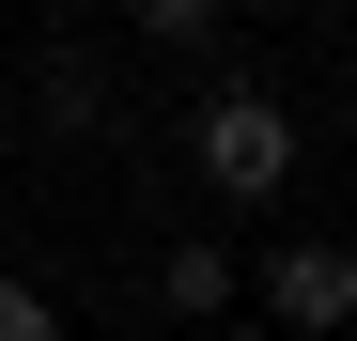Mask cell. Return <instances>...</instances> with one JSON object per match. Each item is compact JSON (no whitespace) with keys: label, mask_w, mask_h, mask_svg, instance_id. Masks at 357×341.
I'll list each match as a JSON object with an SVG mask.
<instances>
[{"label":"cell","mask_w":357,"mask_h":341,"mask_svg":"<svg viewBox=\"0 0 357 341\" xmlns=\"http://www.w3.org/2000/svg\"><path fill=\"white\" fill-rule=\"evenodd\" d=\"M155 310H171V326L233 310V248H171V264H155Z\"/></svg>","instance_id":"3957f363"},{"label":"cell","mask_w":357,"mask_h":341,"mask_svg":"<svg viewBox=\"0 0 357 341\" xmlns=\"http://www.w3.org/2000/svg\"><path fill=\"white\" fill-rule=\"evenodd\" d=\"M140 31L171 47V63H233V16H218V0H140Z\"/></svg>","instance_id":"277c9868"},{"label":"cell","mask_w":357,"mask_h":341,"mask_svg":"<svg viewBox=\"0 0 357 341\" xmlns=\"http://www.w3.org/2000/svg\"><path fill=\"white\" fill-rule=\"evenodd\" d=\"M187 155H202L218 202H280V187H295V109L249 93V78H218V93L187 109Z\"/></svg>","instance_id":"6da1fadb"},{"label":"cell","mask_w":357,"mask_h":341,"mask_svg":"<svg viewBox=\"0 0 357 341\" xmlns=\"http://www.w3.org/2000/svg\"><path fill=\"white\" fill-rule=\"evenodd\" d=\"M0 341H63V310H47V295H31L16 264H0Z\"/></svg>","instance_id":"5b68a950"},{"label":"cell","mask_w":357,"mask_h":341,"mask_svg":"<svg viewBox=\"0 0 357 341\" xmlns=\"http://www.w3.org/2000/svg\"><path fill=\"white\" fill-rule=\"evenodd\" d=\"M264 310H280L295 341L357 326V248H342V233H295V248H264Z\"/></svg>","instance_id":"7a4b0ae2"}]
</instances>
